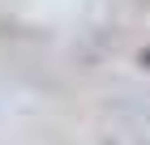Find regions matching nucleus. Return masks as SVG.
<instances>
[{
	"instance_id": "1",
	"label": "nucleus",
	"mask_w": 150,
	"mask_h": 145,
	"mask_svg": "<svg viewBox=\"0 0 150 145\" xmlns=\"http://www.w3.org/2000/svg\"><path fill=\"white\" fill-rule=\"evenodd\" d=\"M142 60H146V64H150V47H146V51H142Z\"/></svg>"
}]
</instances>
